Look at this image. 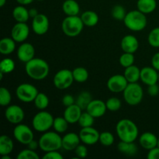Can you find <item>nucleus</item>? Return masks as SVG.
Masks as SVG:
<instances>
[{
  "mask_svg": "<svg viewBox=\"0 0 159 159\" xmlns=\"http://www.w3.org/2000/svg\"><path fill=\"white\" fill-rule=\"evenodd\" d=\"M62 9L67 16H78L80 12V6L75 0H65L62 5Z\"/></svg>",
  "mask_w": 159,
  "mask_h": 159,
  "instance_id": "5701e85b",
  "label": "nucleus"
},
{
  "mask_svg": "<svg viewBox=\"0 0 159 159\" xmlns=\"http://www.w3.org/2000/svg\"><path fill=\"white\" fill-rule=\"evenodd\" d=\"M25 70L29 77L34 80H43L49 74L50 68L48 62L42 58H33L26 62Z\"/></svg>",
  "mask_w": 159,
  "mask_h": 159,
  "instance_id": "f257e3e1",
  "label": "nucleus"
},
{
  "mask_svg": "<svg viewBox=\"0 0 159 159\" xmlns=\"http://www.w3.org/2000/svg\"><path fill=\"white\" fill-rule=\"evenodd\" d=\"M30 28L26 23L17 22L11 30V37L18 43H23L29 37Z\"/></svg>",
  "mask_w": 159,
  "mask_h": 159,
  "instance_id": "2eb2a0df",
  "label": "nucleus"
},
{
  "mask_svg": "<svg viewBox=\"0 0 159 159\" xmlns=\"http://www.w3.org/2000/svg\"><path fill=\"white\" fill-rule=\"evenodd\" d=\"M62 102H63L64 106L65 107H69V106L73 105L75 104V99L71 95L67 94L64 96V97L62 98Z\"/></svg>",
  "mask_w": 159,
  "mask_h": 159,
  "instance_id": "49530a36",
  "label": "nucleus"
},
{
  "mask_svg": "<svg viewBox=\"0 0 159 159\" xmlns=\"http://www.w3.org/2000/svg\"><path fill=\"white\" fill-rule=\"evenodd\" d=\"M140 79L143 83L148 86L154 84H157L158 82V73L153 67H144L141 69V78Z\"/></svg>",
  "mask_w": 159,
  "mask_h": 159,
  "instance_id": "f3484780",
  "label": "nucleus"
},
{
  "mask_svg": "<svg viewBox=\"0 0 159 159\" xmlns=\"http://www.w3.org/2000/svg\"><path fill=\"white\" fill-rule=\"evenodd\" d=\"M106 105H107V110L112 112H116L120 109L121 101L118 98L111 97L107 99Z\"/></svg>",
  "mask_w": 159,
  "mask_h": 159,
  "instance_id": "a19ab883",
  "label": "nucleus"
},
{
  "mask_svg": "<svg viewBox=\"0 0 159 159\" xmlns=\"http://www.w3.org/2000/svg\"><path fill=\"white\" fill-rule=\"evenodd\" d=\"M15 40L12 38L5 37L0 41V52L4 55H9L12 54L16 48Z\"/></svg>",
  "mask_w": 159,
  "mask_h": 159,
  "instance_id": "bb28decb",
  "label": "nucleus"
},
{
  "mask_svg": "<svg viewBox=\"0 0 159 159\" xmlns=\"http://www.w3.org/2000/svg\"><path fill=\"white\" fill-rule=\"evenodd\" d=\"M38 93V89L34 85L30 83L20 84L16 89V97L20 101L24 102H30L34 101Z\"/></svg>",
  "mask_w": 159,
  "mask_h": 159,
  "instance_id": "6e6552de",
  "label": "nucleus"
},
{
  "mask_svg": "<svg viewBox=\"0 0 159 159\" xmlns=\"http://www.w3.org/2000/svg\"><path fill=\"white\" fill-rule=\"evenodd\" d=\"M15 68V62L10 58H4L0 63V71L4 74L12 72Z\"/></svg>",
  "mask_w": 159,
  "mask_h": 159,
  "instance_id": "e433bc0d",
  "label": "nucleus"
},
{
  "mask_svg": "<svg viewBox=\"0 0 159 159\" xmlns=\"http://www.w3.org/2000/svg\"><path fill=\"white\" fill-rule=\"evenodd\" d=\"M74 81L72 71L68 69H61L57 71L54 76L53 83L58 89H66L72 85Z\"/></svg>",
  "mask_w": 159,
  "mask_h": 159,
  "instance_id": "1a4fd4ad",
  "label": "nucleus"
},
{
  "mask_svg": "<svg viewBox=\"0 0 159 159\" xmlns=\"http://www.w3.org/2000/svg\"><path fill=\"white\" fill-rule=\"evenodd\" d=\"M117 148L120 152L127 155H134L138 152V147L134 142L120 141V142L118 144Z\"/></svg>",
  "mask_w": 159,
  "mask_h": 159,
  "instance_id": "c756f323",
  "label": "nucleus"
},
{
  "mask_svg": "<svg viewBox=\"0 0 159 159\" xmlns=\"http://www.w3.org/2000/svg\"><path fill=\"white\" fill-rule=\"evenodd\" d=\"M123 93L124 100L130 106L138 105L142 101L144 96L142 87L137 82L129 83Z\"/></svg>",
  "mask_w": 159,
  "mask_h": 159,
  "instance_id": "423d86ee",
  "label": "nucleus"
},
{
  "mask_svg": "<svg viewBox=\"0 0 159 159\" xmlns=\"http://www.w3.org/2000/svg\"><path fill=\"white\" fill-rule=\"evenodd\" d=\"M79 137L82 142H83L87 145H93L99 141V135L96 129L93 128V127H82L79 132Z\"/></svg>",
  "mask_w": 159,
  "mask_h": 159,
  "instance_id": "ddd939ff",
  "label": "nucleus"
},
{
  "mask_svg": "<svg viewBox=\"0 0 159 159\" xmlns=\"http://www.w3.org/2000/svg\"><path fill=\"white\" fill-rule=\"evenodd\" d=\"M147 158L148 159H159V148L158 146L149 150Z\"/></svg>",
  "mask_w": 159,
  "mask_h": 159,
  "instance_id": "de8ad7c7",
  "label": "nucleus"
},
{
  "mask_svg": "<svg viewBox=\"0 0 159 159\" xmlns=\"http://www.w3.org/2000/svg\"><path fill=\"white\" fill-rule=\"evenodd\" d=\"M2 159H11V158L9 156V155H2Z\"/></svg>",
  "mask_w": 159,
  "mask_h": 159,
  "instance_id": "6e6d98bb",
  "label": "nucleus"
},
{
  "mask_svg": "<svg viewBox=\"0 0 159 159\" xmlns=\"http://www.w3.org/2000/svg\"><path fill=\"white\" fill-rule=\"evenodd\" d=\"M38 1H43V0H38Z\"/></svg>",
  "mask_w": 159,
  "mask_h": 159,
  "instance_id": "bf43d9fd",
  "label": "nucleus"
},
{
  "mask_svg": "<svg viewBox=\"0 0 159 159\" xmlns=\"http://www.w3.org/2000/svg\"><path fill=\"white\" fill-rule=\"evenodd\" d=\"M134 56L131 53H126L123 54L120 57V64L124 68H127L130 65H134Z\"/></svg>",
  "mask_w": 159,
  "mask_h": 159,
  "instance_id": "79ce46f5",
  "label": "nucleus"
},
{
  "mask_svg": "<svg viewBox=\"0 0 159 159\" xmlns=\"http://www.w3.org/2000/svg\"><path fill=\"white\" fill-rule=\"evenodd\" d=\"M116 131L120 140L127 142H134L138 137V127L129 119H122L116 126Z\"/></svg>",
  "mask_w": 159,
  "mask_h": 159,
  "instance_id": "f03ea898",
  "label": "nucleus"
},
{
  "mask_svg": "<svg viewBox=\"0 0 159 159\" xmlns=\"http://www.w3.org/2000/svg\"><path fill=\"white\" fill-rule=\"evenodd\" d=\"M92 100L93 99H92L91 94L89 92L83 91L78 96L75 103L82 110H86L87 107H88V105Z\"/></svg>",
  "mask_w": 159,
  "mask_h": 159,
  "instance_id": "7c9ffc66",
  "label": "nucleus"
},
{
  "mask_svg": "<svg viewBox=\"0 0 159 159\" xmlns=\"http://www.w3.org/2000/svg\"><path fill=\"white\" fill-rule=\"evenodd\" d=\"M124 21L125 26L129 30L135 32L143 30L147 26V18L145 14L138 9L127 12Z\"/></svg>",
  "mask_w": 159,
  "mask_h": 159,
  "instance_id": "20e7f679",
  "label": "nucleus"
},
{
  "mask_svg": "<svg viewBox=\"0 0 159 159\" xmlns=\"http://www.w3.org/2000/svg\"><path fill=\"white\" fill-rule=\"evenodd\" d=\"M17 159H39L40 157L37 155L35 151L31 150V149L27 148L21 151L20 153L17 155Z\"/></svg>",
  "mask_w": 159,
  "mask_h": 159,
  "instance_id": "37998d69",
  "label": "nucleus"
},
{
  "mask_svg": "<svg viewBox=\"0 0 159 159\" xmlns=\"http://www.w3.org/2000/svg\"><path fill=\"white\" fill-rule=\"evenodd\" d=\"M80 137L75 133H68L62 138V148L66 151H75L80 144Z\"/></svg>",
  "mask_w": 159,
  "mask_h": 159,
  "instance_id": "6ab92c4d",
  "label": "nucleus"
},
{
  "mask_svg": "<svg viewBox=\"0 0 159 159\" xmlns=\"http://www.w3.org/2000/svg\"><path fill=\"white\" fill-rule=\"evenodd\" d=\"M124 75L127 79L129 83H134L137 82L141 78V70L136 65H130L125 68Z\"/></svg>",
  "mask_w": 159,
  "mask_h": 159,
  "instance_id": "b1692460",
  "label": "nucleus"
},
{
  "mask_svg": "<svg viewBox=\"0 0 159 159\" xmlns=\"http://www.w3.org/2000/svg\"><path fill=\"white\" fill-rule=\"evenodd\" d=\"M75 153L76 156L79 158H84L88 155V149L83 144H79L75 149Z\"/></svg>",
  "mask_w": 159,
  "mask_h": 159,
  "instance_id": "c03bdc74",
  "label": "nucleus"
},
{
  "mask_svg": "<svg viewBox=\"0 0 159 159\" xmlns=\"http://www.w3.org/2000/svg\"><path fill=\"white\" fill-rule=\"evenodd\" d=\"M94 120L95 118L86 111L85 113H82L78 123L82 127H93V124H94Z\"/></svg>",
  "mask_w": 159,
  "mask_h": 159,
  "instance_id": "f704fd0d",
  "label": "nucleus"
},
{
  "mask_svg": "<svg viewBox=\"0 0 159 159\" xmlns=\"http://www.w3.org/2000/svg\"><path fill=\"white\" fill-rule=\"evenodd\" d=\"M44 159H63V156L57 151H52V152H46L43 156Z\"/></svg>",
  "mask_w": 159,
  "mask_h": 159,
  "instance_id": "a18cd8bd",
  "label": "nucleus"
},
{
  "mask_svg": "<svg viewBox=\"0 0 159 159\" xmlns=\"http://www.w3.org/2000/svg\"><path fill=\"white\" fill-rule=\"evenodd\" d=\"M129 82L123 75H115L111 76L107 81V88L110 92L115 93L124 92Z\"/></svg>",
  "mask_w": 159,
  "mask_h": 159,
  "instance_id": "9b49d317",
  "label": "nucleus"
},
{
  "mask_svg": "<svg viewBox=\"0 0 159 159\" xmlns=\"http://www.w3.org/2000/svg\"><path fill=\"white\" fill-rule=\"evenodd\" d=\"M39 148L45 152L57 151L62 148V138L57 132H46L38 141Z\"/></svg>",
  "mask_w": 159,
  "mask_h": 159,
  "instance_id": "7ed1b4c3",
  "label": "nucleus"
},
{
  "mask_svg": "<svg viewBox=\"0 0 159 159\" xmlns=\"http://www.w3.org/2000/svg\"><path fill=\"white\" fill-rule=\"evenodd\" d=\"M111 14L112 16L116 20H124L127 15L125 9L120 5H116V6H113L111 11Z\"/></svg>",
  "mask_w": 159,
  "mask_h": 159,
  "instance_id": "58836bf2",
  "label": "nucleus"
},
{
  "mask_svg": "<svg viewBox=\"0 0 159 159\" xmlns=\"http://www.w3.org/2000/svg\"><path fill=\"white\" fill-rule=\"evenodd\" d=\"M148 93L150 96H156L159 93V86L157 84H154V85H148Z\"/></svg>",
  "mask_w": 159,
  "mask_h": 159,
  "instance_id": "09e8293b",
  "label": "nucleus"
},
{
  "mask_svg": "<svg viewBox=\"0 0 159 159\" xmlns=\"http://www.w3.org/2000/svg\"><path fill=\"white\" fill-rule=\"evenodd\" d=\"M82 109L76 103L67 107L64 112V117L69 124H73L79 122V120L82 115Z\"/></svg>",
  "mask_w": 159,
  "mask_h": 159,
  "instance_id": "412c9836",
  "label": "nucleus"
},
{
  "mask_svg": "<svg viewBox=\"0 0 159 159\" xmlns=\"http://www.w3.org/2000/svg\"><path fill=\"white\" fill-rule=\"evenodd\" d=\"M27 146H28V148L35 151L36 149L39 147V142H37V141L34 139L27 144Z\"/></svg>",
  "mask_w": 159,
  "mask_h": 159,
  "instance_id": "3c124183",
  "label": "nucleus"
},
{
  "mask_svg": "<svg viewBox=\"0 0 159 159\" xmlns=\"http://www.w3.org/2000/svg\"><path fill=\"white\" fill-rule=\"evenodd\" d=\"M12 16L19 23H26L30 18L29 10L26 9L23 5L16 6L12 10Z\"/></svg>",
  "mask_w": 159,
  "mask_h": 159,
  "instance_id": "393cba45",
  "label": "nucleus"
},
{
  "mask_svg": "<svg viewBox=\"0 0 159 159\" xmlns=\"http://www.w3.org/2000/svg\"><path fill=\"white\" fill-rule=\"evenodd\" d=\"M157 146H158V147L159 148V138H158V145H157Z\"/></svg>",
  "mask_w": 159,
  "mask_h": 159,
  "instance_id": "4d7b16f0",
  "label": "nucleus"
},
{
  "mask_svg": "<svg viewBox=\"0 0 159 159\" xmlns=\"http://www.w3.org/2000/svg\"><path fill=\"white\" fill-rule=\"evenodd\" d=\"M54 117L47 111H40L33 118L32 125L34 130L38 132H46L53 127Z\"/></svg>",
  "mask_w": 159,
  "mask_h": 159,
  "instance_id": "0eeeda50",
  "label": "nucleus"
},
{
  "mask_svg": "<svg viewBox=\"0 0 159 159\" xmlns=\"http://www.w3.org/2000/svg\"><path fill=\"white\" fill-rule=\"evenodd\" d=\"M121 49L126 53H131L134 54L136 52L139 47L138 40L133 35H126L123 37L120 43Z\"/></svg>",
  "mask_w": 159,
  "mask_h": 159,
  "instance_id": "aec40b11",
  "label": "nucleus"
},
{
  "mask_svg": "<svg viewBox=\"0 0 159 159\" xmlns=\"http://www.w3.org/2000/svg\"><path fill=\"white\" fill-rule=\"evenodd\" d=\"M12 100L11 93L5 87L0 88V105L2 107H7L10 104Z\"/></svg>",
  "mask_w": 159,
  "mask_h": 159,
  "instance_id": "c9c22d12",
  "label": "nucleus"
},
{
  "mask_svg": "<svg viewBox=\"0 0 159 159\" xmlns=\"http://www.w3.org/2000/svg\"><path fill=\"white\" fill-rule=\"evenodd\" d=\"M34 105L39 110H44L49 105V99L48 96L43 93H39L34 99Z\"/></svg>",
  "mask_w": 159,
  "mask_h": 159,
  "instance_id": "72a5a7b5",
  "label": "nucleus"
},
{
  "mask_svg": "<svg viewBox=\"0 0 159 159\" xmlns=\"http://www.w3.org/2000/svg\"><path fill=\"white\" fill-rule=\"evenodd\" d=\"M32 29L37 35H43L49 29V20L44 14L39 13L33 18Z\"/></svg>",
  "mask_w": 159,
  "mask_h": 159,
  "instance_id": "4468645a",
  "label": "nucleus"
},
{
  "mask_svg": "<svg viewBox=\"0 0 159 159\" xmlns=\"http://www.w3.org/2000/svg\"><path fill=\"white\" fill-rule=\"evenodd\" d=\"M68 124L69 123L66 120L65 117H56L54 120L53 127L56 132L58 134H62L65 133L68 130Z\"/></svg>",
  "mask_w": 159,
  "mask_h": 159,
  "instance_id": "2f4dec72",
  "label": "nucleus"
},
{
  "mask_svg": "<svg viewBox=\"0 0 159 159\" xmlns=\"http://www.w3.org/2000/svg\"><path fill=\"white\" fill-rule=\"evenodd\" d=\"M75 81L78 82H85L89 79V72L87 69L82 67H78L72 71Z\"/></svg>",
  "mask_w": 159,
  "mask_h": 159,
  "instance_id": "473e14b6",
  "label": "nucleus"
},
{
  "mask_svg": "<svg viewBox=\"0 0 159 159\" xmlns=\"http://www.w3.org/2000/svg\"><path fill=\"white\" fill-rule=\"evenodd\" d=\"M13 136L17 141L27 145L34 140V133L32 130L25 124H16L13 130Z\"/></svg>",
  "mask_w": 159,
  "mask_h": 159,
  "instance_id": "9d476101",
  "label": "nucleus"
},
{
  "mask_svg": "<svg viewBox=\"0 0 159 159\" xmlns=\"http://www.w3.org/2000/svg\"><path fill=\"white\" fill-rule=\"evenodd\" d=\"M99 142L105 147H109L114 143V137L110 132H102L99 135Z\"/></svg>",
  "mask_w": 159,
  "mask_h": 159,
  "instance_id": "4c0bfd02",
  "label": "nucleus"
},
{
  "mask_svg": "<svg viewBox=\"0 0 159 159\" xmlns=\"http://www.w3.org/2000/svg\"><path fill=\"white\" fill-rule=\"evenodd\" d=\"M158 82H159V72H158Z\"/></svg>",
  "mask_w": 159,
  "mask_h": 159,
  "instance_id": "13d9d810",
  "label": "nucleus"
},
{
  "mask_svg": "<svg viewBox=\"0 0 159 159\" xmlns=\"http://www.w3.org/2000/svg\"><path fill=\"white\" fill-rule=\"evenodd\" d=\"M152 65L154 68L159 71V52L154 54L152 59Z\"/></svg>",
  "mask_w": 159,
  "mask_h": 159,
  "instance_id": "8fccbe9b",
  "label": "nucleus"
},
{
  "mask_svg": "<svg viewBox=\"0 0 159 159\" xmlns=\"http://www.w3.org/2000/svg\"><path fill=\"white\" fill-rule=\"evenodd\" d=\"M35 49L34 46L30 43H23L19 47L17 51V57L22 62L30 61L34 57Z\"/></svg>",
  "mask_w": 159,
  "mask_h": 159,
  "instance_id": "a211bd4d",
  "label": "nucleus"
},
{
  "mask_svg": "<svg viewBox=\"0 0 159 159\" xmlns=\"http://www.w3.org/2000/svg\"><path fill=\"white\" fill-rule=\"evenodd\" d=\"M6 3V0H0V6H1V7H3Z\"/></svg>",
  "mask_w": 159,
  "mask_h": 159,
  "instance_id": "5fc2aeb1",
  "label": "nucleus"
},
{
  "mask_svg": "<svg viewBox=\"0 0 159 159\" xmlns=\"http://www.w3.org/2000/svg\"><path fill=\"white\" fill-rule=\"evenodd\" d=\"M158 138L151 132H145L142 134L139 138V143L143 148L146 150H151L158 145Z\"/></svg>",
  "mask_w": 159,
  "mask_h": 159,
  "instance_id": "4be33fe9",
  "label": "nucleus"
},
{
  "mask_svg": "<svg viewBox=\"0 0 159 159\" xmlns=\"http://www.w3.org/2000/svg\"><path fill=\"white\" fill-rule=\"evenodd\" d=\"M85 26L81 17L78 16H68L63 20L61 24L64 34L70 37H77L81 34Z\"/></svg>",
  "mask_w": 159,
  "mask_h": 159,
  "instance_id": "39448f33",
  "label": "nucleus"
},
{
  "mask_svg": "<svg viewBox=\"0 0 159 159\" xmlns=\"http://www.w3.org/2000/svg\"><path fill=\"white\" fill-rule=\"evenodd\" d=\"M138 9L143 13L148 14L154 12L157 7L156 0H138L137 2Z\"/></svg>",
  "mask_w": 159,
  "mask_h": 159,
  "instance_id": "a878e982",
  "label": "nucleus"
},
{
  "mask_svg": "<svg viewBox=\"0 0 159 159\" xmlns=\"http://www.w3.org/2000/svg\"><path fill=\"white\" fill-rule=\"evenodd\" d=\"M13 142L7 135L0 137V155H9L13 150Z\"/></svg>",
  "mask_w": 159,
  "mask_h": 159,
  "instance_id": "cd10ccee",
  "label": "nucleus"
},
{
  "mask_svg": "<svg viewBox=\"0 0 159 159\" xmlns=\"http://www.w3.org/2000/svg\"><path fill=\"white\" fill-rule=\"evenodd\" d=\"M29 14H30V17H31V18H34V17H35L36 16L38 15L39 13L36 9H30L29 10Z\"/></svg>",
  "mask_w": 159,
  "mask_h": 159,
  "instance_id": "603ef678",
  "label": "nucleus"
},
{
  "mask_svg": "<svg viewBox=\"0 0 159 159\" xmlns=\"http://www.w3.org/2000/svg\"><path fill=\"white\" fill-rule=\"evenodd\" d=\"M5 116L10 124L16 125L23 120L25 113L20 107L17 105H11L6 108L5 111Z\"/></svg>",
  "mask_w": 159,
  "mask_h": 159,
  "instance_id": "f8f14e48",
  "label": "nucleus"
},
{
  "mask_svg": "<svg viewBox=\"0 0 159 159\" xmlns=\"http://www.w3.org/2000/svg\"><path fill=\"white\" fill-rule=\"evenodd\" d=\"M148 43L153 48H159V27L152 30L148 35Z\"/></svg>",
  "mask_w": 159,
  "mask_h": 159,
  "instance_id": "ea45409f",
  "label": "nucleus"
},
{
  "mask_svg": "<svg viewBox=\"0 0 159 159\" xmlns=\"http://www.w3.org/2000/svg\"><path fill=\"white\" fill-rule=\"evenodd\" d=\"M34 0H16L17 2L20 5H23V6H26V5L30 4Z\"/></svg>",
  "mask_w": 159,
  "mask_h": 159,
  "instance_id": "864d4df0",
  "label": "nucleus"
},
{
  "mask_svg": "<svg viewBox=\"0 0 159 159\" xmlns=\"http://www.w3.org/2000/svg\"><path fill=\"white\" fill-rule=\"evenodd\" d=\"M81 19H82L84 25L87 26H94L99 22V16H98L97 13L91 10L84 12L81 16Z\"/></svg>",
  "mask_w": 159,
  "mask_h": 159,
  "instance_id": "c85d7f7f",
  "label": "nucleus"
},
{
  "mask_svg": "<svg viewBox=\"0 0 159 159\" xmlns=\"http://www.w3.org/2000/svg\"><path fill=\"white\" fill-rule=\"evenodd\" d=\"M107 110L106 102L100 99H93L86 108V111L94 118H99L103 116Z\"/></svg>",
  "mask_w": 159,
  "mask_h": 159,
  "instance_id": "dca6fc26",
  "label": "nucleus"
}]
</instances>
